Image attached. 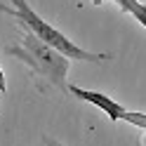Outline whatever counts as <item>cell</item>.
<instances>
[{
    "label": "cell",
    "mask_w": 146,
    "mask_h": 146,
    "mask_svg": "<svg viewBox=\"0 0 146 146\" xmlns=\"http://www.w3.org/2000/svg\"><path fill=\"white\" fill-rule=\"evenodd\" d=\"M7 54L19 57L24 64H29L38 76H45L57 90L68 92L66 73H68V61L71 59L66 54H61L59 50L50 47L47 42H42L40 38H35L31 31L24 35L21 45H10V47H7Z\"/></svg>",
    "instance_id": "2"
},
{
    "label": "cell",
    "mask_w": 146,
    "mask_h": 146,
    "mask_svg": "<svg viewBox=\"0 0 146 146\" xmlns=\"http://www.w3.org/2000/svg\"><path fill=\"white\" fill-rule=\"evenodd\" d=\"M10 3L14 7H7V5L0 3V12H7V14L17 17L21 29L31 31L35 38H40L42 42H47L54 50H59L61 54H66L68 59H76V61H106V59H111V54H94V52H87L83 47H78L76 42H71L61 31H57L52 24L40 19V17L31 10V5L26 3V0H10Z\"/></svg>",
    "instance_id": "1"
},
{
    "label": "cell",
    "mask_w": 146,
    "mask_h": 146,
    "mask_svg": "<svg viewBox=\"0 0 146 146\" xmlns=\"http://www.w3.org/2000/svg\"><path fill=\"white\" fill-rule=\"evenodd\" d=\"M5 90H7V83H5V73L0 68V92H5Z\"/></svg>",
    "instance_id": "6"
},
{
    "label": "cell",
    "mask_w": 146,
    "mask_h": 146,
    "mask_svg": "<svg viewBox=\"0 0 146 146\" xmlns=\"http://www.w3.org/2000/svg\"><path fill=\"white\" fill-rule=\"evenodd\" d=\"M120 120H127V123H132V125L146 127V113H139V111H125Z\"/></svg>",
    "instance_id": "5"
},
{
    "label": "cell",
    "mask_w": 146,
    "mask_h": 146,
    "mask_svg": "<svg viewBox=\"0 0 146 146\" xmlns=\"http://www.w3.org/2000/svg\"><path fill=\"white\" fill-rule=\"evenodd\" d=\"M99 3H102V0H94V5H99Z\"/></svg>",
    "instance_id": "7"
},
{
    "label": "cell",
    "mask_w": 146,
    "mask_h": 146,
    "mask_svg": "<svg viewBox=\"0 0 146 146\" xmlns=\"http://www.w3.org/2000/svg\"><path fill=\"white\" fill-rule=\"evenodd\" d=\"M68 92H71L73 97H78V99H85V102L99 106V108H102V111H104L108 118H111V120H120L123 113H125V108H123V106H118L111 97H106V94H102V92H92V90H80V87H76V85H71V87H68Z\"/></svg>",
    "instance_id": "3"
},
{
    "label": "cell",
    "mask_w": 146,
    "mask_h": 146,
    "mask_svg": "<svg viewBox=\"0 0 146 146\" xmlns=\"http://www.w3.org/2000/svg\"><path fill=\"white\" fill-rule=\"evenodd\" d=\"M113 3H118L123 12L132 14L134 19H137V21H139L144 29H146V5H141L139 0H113Z\"/></svg>",
    "instance_id": "4"
}]
</instances>
